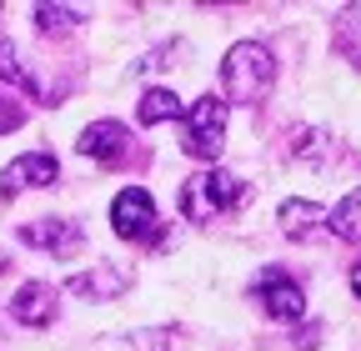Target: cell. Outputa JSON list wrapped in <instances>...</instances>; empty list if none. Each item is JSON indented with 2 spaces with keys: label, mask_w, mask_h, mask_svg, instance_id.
I'll return each instance as SVG.
<instances>
[{
  "label": "cell",
  "mask_w": 361,
  "mask_h": 351,
  "mask_svg": "<svg viewBox=\"0 0 361 351\" xmlns=\"http://www.w3.org/2000/svg\"><path fill=\"white\" fill-rule=\"evenodd\" d=\"M251 201V186L241 181L236 171H221V166H206L196 176H186V186H180V216L196 226H211L221 216H231Z\"/></svg>",
  "instance_id": "6da1fadb"
},
{
  "label": "cell",
  "mask_w": 361,
  "mask_h": 351,
  "mask_svg": "<svg viewBox=\"0 0 361 351\" xmlns=\"http://www.w3.org/2000/svg\"><path fill=\"white\" fill-rule=\"evenodd\" d=\"M276 85V61L261 40H236L221 61V101L226 106H261Z\"/></svg>",
  "instance_id": "7a4b0ae2"
},
{
  "label": "cell",
  "mask_w": 361,
  "mask_h": 351,
  "mask_svg": "<svg viewBox=\"0 0 361 351\" xmlns=\"http://www.w3.org/2000/svg\"><path fill=\"white\" fill-rule=\"evenodd\" d=\"M226 121H231V106L221 96H196L191 111H180V151L191 161H216L226 146Z\"/></svg>",
  "instance_id": "3957f363"
},
{
  "label": "cell",
  "mask_w": 361,
  "mask_h": 351,
  "mask_svg": "<svg viewBox=\"0 0 361 351\" xmlns=\"http://www.w3.org/2000/svg\"><path fill=\"white\" fill-rule=\"evenodd\" d=\"M111 226L121 241H156L161 221H156V201L146 186H126L116 201H111Z\"/></svg>",
  "instance_id": "277c9868"
},
{
  "label": "cell",
  "mask_w": 361,
  "mask_h": 351,
  "mask_svg": "<svg viewBox=\"0 0 361 351\" xmlns=\"http://www.w3.org/2000/svg\"><path fill=\"white\" fill-rule=\"evenodd\" d=\"M251 296L261 301V312L271 321H301L306 316V296H301V286L286 271H261L256 286H251Z\"/></svg>",
  "instance_id": "5b68a950"
},
{
  "label": "cell",
  "mask_w": 361,
  "mask_h": 351,
  "mask_svg": "<svg viewBox=\"0 0 361 351\" xmlns=\"http://www.w3.org/2000/svg\"><path fill=\"white\" fill-rule=\"evenodd\" d=\"M56 181H61L56 156L30 151V156H16L6 171H0V196H16V191H40V186H56Z\"/></svg>",
  "instance_id": "8992f818"
},
{
  "label": "cell",
  "mask_w": 361,
  "mask_h": 351,
  "mask_svg": "<svg viewBox=\"0 0 361 351\" xmlns=\"http://www.w3.org/2000/svg\"><path fill=\"white\" fill-rule=\"evenodd\" d=\"M20 241L25 246H40L51 256H75L85 246V231L75 221H56V216H40V221H25L20 226Z\"/></svg>",
  "instance_id": "52a82bcc"
},
{
  "label": "cell",
  "mask_w": 361,
  "mask_h": 351,
  "mask_svg": "<svg viewBox=\"0 0 361 351\" xmlns=\"http://www.w3.org/2000/svg\"><path fill=\"white\" fill-rule=\"evenodd\" d=\"M56 312H61V301H56V286H45V281H25L16 296H11V316L20 321V326H51L56 321Z\"/></svg>",
  "instance_id": "ba28073f"
},
{
  "label": "cell",
  "mask_w": 361,
  "mask_h": 351,
  "mask_svg": "<svg viewBox=\"0 0 361 351\" xmlns=\"http://www.w3.org/2000/svg\"><path fill=\"white\" fill-rule=\"evenodd\" d=\"M75 151L90 156V161H121V156L130 151V130H126L121 121H90V125L80 130Z\"/></svg>",
  "instance_id": "9c48e42d"
},
{
  "label": "cell",
  "mask_w": 361,
  "mask_h": 351,
  "mask_svg": "<svg viewBox=\"0 0 361 351\" xmlns=\"http://www.w3.org/2000/svg\"><path fill=\"white\" fill-rule=\"evenodd\" d=\"M130 271L126 266H116V261H101V266L96 271H75L66 286L75 291V296H90V301H116L121 291H130Z\"/></svg>",
  "instance_id": "30bf717a"
},
{
  "label": "cell",
  "mask_w": 361,
  "mask_h": 351,
  "mask_svg": "<svg viewBox=\"0 0 361 351\" xmlns=\"http://www.w3.org/2000/svg\"><path fill=\"white\" fill-rule=\"evenodd\" d=\"M0 75H6L11 85H20V91H30L35 101H45V106H56V96L40 85V75L25 66V56H20V46L16 40H0Z\"/></svg>",
  "instance_id": "8fae6325"
},
{
  "label": "cell",
  "mask_w": 361,
  "mask_h": 351,
  "mask_svg": "<svg viewBox=\"0 0 361 351\" xmlns=\"http://www.w3.org/2000/svg\"><path fill=\"white\" fill-rule=\"evenodd\" d=\"M326 231H331L336 241L361 246V186H356V191H346V196L326 211Z\"/></svg>",
  "instance_id": "7c38bea8"
},
{
  "label": "cell",
  "mask_w": 361,
  "mask_h": 351,
  "mask_svg": "<svg viewBox=\"0 0 361 351\" xmlns=\"http://www.w3.org/2000/svg\"><path fill=\"white\" fill-rule=\"evenodd\" d=\"M180 96L166 91V85H151V91L141 96V106H135V116H141V125H166V121H180Z\"/></svg>",
  "instance_id": "4fadbf2b"
},
{
  "label": "cell",
  "mask_w": 361,
  "mask_h": 351,
  "mask_svg": "<svg viewBox=\"0 0 361 351\" xmlns=\"http://www.w3.org/2000/svg\"><path fill=\"white\" fill-rule=\"evenodd\" d=\"M322 216H326V211L316 206V201H281L276 221H281V231H286V236H296V241H301V236H311V231H316V221H322Z\"/></svg>",
  "instance_id": "5bb4252c"
},
{
  "label": "cell",
  "mask_w": 361,
  "mask_h": 351,
  "mask_svg": "<svg viewBox=\"0 0 361 351\" xmlns=\"http://www.w3.org/2000/svg\"><path fill=\"white\" fill-rule=\"evenodd\" d=\"M336 51H341L351 66H361V11H356V6L341 11V20H336Z\"/></svg>",
  "instance_id": "9a60e30c"
},
{
  "label": "cell",
  "mask_w": 361,
  "mask_h": 351,
  "mask_svg": "<svg viewBox=\"0 0 361 351\" xmlns=\"http://www.w3.org/2000/svg\"><path fill=\"white\" fill-rule=\"evenodd\" d=\"M35 25H40V30H71V25H80V11H66V6H35Z\"/></svg>",
  "instance_id": "2e32d148"
},
{
  "label": "cell",
  "mask_w": 361,
  "mask_h": 351,
  "mask_svg": "<svg viewBox=\"0 0 361 351\" xmlns=\"http://www.w3.org/2000/svg\"><path fill=\"white\" fill-rule=\"evenodd\" d=\"M20 125H25V106L0 91V136H11V130H20Z\"/></svg>",
  "instance_id": "e0dca14e"
},
{
  "label": "cell",
  "mask_w": 361,
  "mask_h": 351,
  "mask_svg": "<svg viewBox=\"0 0 361 351\" xmlns=\"http://www.w3.org/2000/svg\"><path fill=\"white\" fill-rule=\"evenodd\" d=\"M176 346V336L166 331V326H156V331H141L135 336V351H171Z\"/></svg>",
  "instance_id": "ac0fdd59"
},
{
  "label": "cell",
  "mask_w": 361,
  "mask_h": 351,
  "mask_svg": "<svg viewBox=\"0 0 361 351\" xmlns=\"http://www.w3.org/2000/svg\"><path fill=\"white\" fill-rule=\"evenodd\" d=\"M351 291L361 296V261H356V266H351Z\"/></svg>",
  "instance_id": "d6986e66"
},
{
  "label": "cell",
  "mask_w": 361,
  "mask_h": 351,
  "mask_svg": "<svg viewBox=\"0 0 361 351\" xmlns=\"http://www.w3.org/2000/svg\"><path fill=\"white\" fill-rule=\"evenodd\" d=\"M6 266H11V256H6V251H0V271H6Z\"/></svg>",
  "instance_id": "ffe728a7"
}]
</instances>
